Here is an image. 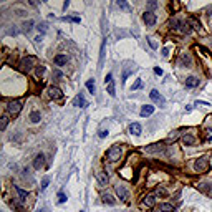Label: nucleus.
Instances as JSON below:
<instances>
[{
    "label": "nucleus",
    "mask_w": 212,
    "mask_h": 212,
    "mask_svg": "<svg viewBox=\"0 0 212 212\" xmlns=\"http://www.w3.org/2000/svg\"><path fill=\"white\" fill-rule=\"evenodd\" d=\"M162 55H164V56L169 55V50H167V48H164V50H162Z\"/></svg>",
    "instance_id": "obj_44"
},
{
    "label": "nucleus",
    "mask_w": 212,
    "mask_h": 212,
    "mask_svg": "<svg viewBox=\"0 0 212 212\" xmlns=\"http://www.w3.org/2000/svg\"><path fill=\"white\" fill-rule=\"evenodd\" d=\"M15 190H17V194H18V199H20V200H25L27 197H28V192H27V190H23L22 187L15 186Z\"/></svg>",
    "instance_id": "obj_21"
},
{
    "label": "nucleus",
    "mask_w": 212,
    "mask_h": 212,
    "mask_svg": "<svg viewBox=\"0 0 212 212\" xmlns=\"http://www.w3.org/2000/svg\"><path fill=\"white\" fill-rule=\"evenodd\" d=\"M45 75V66H37V76H43Z\"/></svg>",
    "instance_id": "obj_34"
},
{
    "label": "nucleus",
    "mask_w": 212,
    "mask_h": 212,
    "mask_svg": "<svg viewBox=\"0 0 212 212\" xmlns=\"http://www.w3.org/2000/svg\"><path fill=\"white\" fill-rule=\"evenodd\" d=\"M196 104H197V106H210L209 103H206V101H197Z\"/></svg>",
    "instance_id": "obj_41"
},
{
    "label": "nucleus",
    "mask_w": 212,
    "mask_h": 212,
    "mask_svg": "<svg viewBox=\"0 0 212 212\" xmlns=\"http://www.w3.org/2000/svg\"><path fill=\"white\" fill-rule=\"evenodd\" d=\"M40 119H41L40 111H31L30 113V121L31 123H40Z\"/></svg>",
    "instance_id": "obj_23"
},
{
    "label": "nucleus",
    "mask_w": 212,
    "mask_h": 212,
    "mask_svg": "<svg viewBox=\"0 0 212 212\" xmlns=\"http://www.w3.org/2000/svg\"><path fill=\"white\" fill-rule=\"evenodd\" d=\"M104 47H106V41H103V45H101V53H100V65H103V60H104Z\"/></svg>",
    "instance_id": "obj_30"
},
{
    "label": "nucleus",
    "mask_w": 212,
    "mask_h": 212,
    "mask_svg": "<svg viewBox=\"0 0 212 212\" xmlns=\"http://www.w3.org/2000/svg\"><path fill=\"white\" fill-rule=\"evenodd\" d=\"M108 136V131H104V129H101L100 131V137H106Z\"/></svg>",
    "instance_id": "obj_42"
},
{
    "label": "nucleus",
    "mask_w": 212,
    "mask_h": 212,
    "mask_svg": "<svg viewBox=\"0 0 212 212\" xmlns=\"http://www.w3.org/2000/svg\"><path fill=\"white\" fill-rule=\"evenodd\" d=\"M129 133L134 134V136H139V134L143 133V128H141L139 123H133V124L129 126Z\"/></svg>",
    "instance_id": "obj_19"
},
{
    "label": "nucleus",
    "mask_w": 212,
    "mask_h": 212,
    "mask_svg": "<svg viewBox=\"0 0 212 212\" xmlns=\"http://www.w3.org/2000/svg\"><path fill=\"white\" fill-rule=\"evenodd\" d=\"M194 169H196V172H207L209 171V159L199 157L196 162H194Z\"/></svg>",
    "instance_id": "obj_3"
},
{
    "label": "nucleus",
    "mask_w": 212,
    "mask_h": 212,
    "mask_svg": "<svg viewBox=\"0 0 212 212\" xmlns=\"http://www.w3.org/2000/svg\"><path fill=\"white\" fill-rule=\"evenodd\" d=\"M38 30L45 31V30H47V25H45V23H41V25H38Z\"/></svg>",
    "instance_id": "obj_43"
},
{
    "label": "nucleus",
    "mask_w": 212,
    "mask_h": 212,
    "mask_svg": "<svg viewBox=\"0 0 212 212\" xmlns=\"http://www.w3.org/2000/svg\"><path fill=\"white\" fill-rule=\"evenodd\" d=\"M156 13H153V12H144L143 13V22L146 23L147 27H153V25H156Z\"/></svg>",
    "instance_id": "obj_6"
},
{
    "label": "nucleus",
    "mask_w": 212,
    "mask_h": 212,
    "mask_svg": "<svg viewBox=\"0 0 212 212\" xmlns=\"http://www.w3.org/2000/svg\"><path fill=\"white\" fill-rule=\"evenodd\" d=\"M197 189L200 190V192L207 194L209 197H212V184H209V182H202V184L197 186Z\"/></svg>",
    "instance_id": "obj_14"
},
{
    "label": "nucleus",
    "mask_w": 212,
    "mask_h": 212,
    "mask_svg": "<svg viewBox=\"0 0 212 212\" xmlns=\"http://www.w3.org/2000/svg\"><path fill=\"white\" fill-rule=\"evenodd\" d=\"M149 96H151V100H153V101H154V103H156V104H159V106H164L166 100H164V96H162V94L159 93L157 90H151Z\"/></svg>",
    "instance_id": "obj_7"
},
{
    "label": "nucleus",
    "mask_w": 212,
    "mask_h": 212,
    "mask_svg": "<svg viewBox=\"0 0 212 212\" xmlns=\"http://www.w3.org/2000/svg\"><path fill=\"white\" fill-rule=\"evenodd\" d=\"M7 124H8V114L2 116V124H0V129H2V131H5Z\"/></svg>",
    "instance_id": "obj_28"
},
{
    "label": "nucleus",
    "mask_w": 212,
    "mask_h": 212,
    "mask_svg": "<svg viewBox=\"0 0 212 212\" xmlns=\"http://www.w3.org/2000/svg\"><path fill=\"white\" fill-rule=\"evenodd\" d=\"M104 83H106V86H108L109 96H116V88H114V81H113V75H111V73H108V75H106Z\"/></svg>",
    "instance_id": "obj_5"
},
{
    "label": "nucleus",
    "mask_w": 212,
    "mask_h": 212,
    "mask_svg": "<svg viewBox=\"0 0 212 212\" xmlns=\"http://www.w3.org/2000/svg\"><path fill=\"white\" fill-rule=\"evenodd\" d=\"M154 204H156V197L153 196V194H147L146 197L143 199V206H146L147 209H151V207H154Z\"/></svg>",
    "instance_id": "obj_15"
},
{
    "label": "nucleus",
    "mask_w": 212,
    "mask_h": 212,
    "mask_svg": "<svg viewBox=\"0 0 212 212\" xmlns=\"http://www.w3.org/2000/svg\"><path fill=\"white\" fill-rule=\"evenodd\" d=\"M58 200H60L61 204H63V202H66V196H65L63 192H60V194H58Z\"/></svg>",
    "instance_id": "obj_37"
},
{
    "label": "nucleus",
    "mask_w": 212,
    "mask_h": 212,
    "mask_svg": "<svg viewBox=\"0 0 212 212\" xmlns=\"http://www.w3.org/2000/svg\"><path fill=\"white\" fill-rule=\"evenodd\" d=\"M190 65H192V58H190V55L189 53H182V55L179 56V66L190 68Z\"/></svg>",
    "instance_id": "obj_8"
},
{
    "label": "nucleus",
    "mask_w": 212,
    "mask_h": 212,
    "mask_svg": "<svg viewBox=\"0 0 212 212\" xmlns=\"http://www.w3.org/2000/svg\"><path fill=\"white\" fill-rule=\"evenodd\" d=\"M133 71H136V66H131V65H126V66H124V70H123V80H121L123 83L128 80V76L131 75Z\"/></svg>",
    "instance_id": "obj_18"
},
{
    "label": "nucleus",
    "mask_w": 212,
    "mask_h": 212,
    "mask_svg": "<svg viewBox=\"0 0 212 212\" xmlns=\"http://www.w3.org/2000/svg\"><path fill=\"white\" fill-rule=\"evenodd\" d=\"M156 5H157L156 2H149V7H151V8H154V7H156Z\"/></svg>",
    "instance_id": "obj_47"
},
{
    "label": "nucleus",
    "mask_w": 212,
    "mask_h": 212,
    "mask_svg": "<svg viewBox=\"0 0 212 212\" xmlns=\"http://www.w3.org/2000/svg\"><path fill=\"white\" fill-rule=\"evenodd\" d=\"M154 73H156V75H159V76H161V75H162V70L159 68V66H156V68H154Z\"/></svg>",
    "instance_id": "obj_40"
},
{
    "label": "nucleus",
    "mask_w": 212,
    "mask_h": 212,
    "mask_svg": "<svg viewBox=\"0 0 212 212\" xmlns=\"http://www.w3.org/2000/svg\"><path fill=\"white\" fill-rule=\"evenodd\" d=\"M186 86H187V88H196V86H199V80H197L196 76H189V78H186Z\"/></svg>",
    "instance_id": "obj_20"
},
{
    "label": "nucleus",
    "mask_w": 212,
    "mask_h": 212,
    "mask_svg": "<svg viewBox=\"0 0 212 212\" xmlns=\"http://www.w3.org/2000/svg\"><path fill=\"white\" fill-rule=\"evenodd\" d=\"M207 133H209V139H212V129H209Z\"/></svg>",
    "instance_id": "obj_48"
},
{
    "label": "nucleus",
    "mask_w": 212,
    "mask_h": 212,
    "mask_svg": "<svg viewBox=\"0 0 212 212\" xmlns=\"http://www.w3.org/2000/svg\"><path fill=\"white\" fill-rule=\"evenodd\" d=\"M43 166H45V156L43 154H38V156L33 159V167L38 171V169H41Z\"/></svg>",
    "instance_id": "obj_16"
},
{
    "label": "nucleus",
    "mask_w": 212,
    "mask_h": 212,
    "mask_svg": "<svg viewBox=\"0 0 212 212\" xmlns=\"http://www.w3.org/2000/svg\"><path fill=\"white\" fill-rule=\"evenodd\" d=\"M114 190H116V194L119 196V199H123V200H128V190H126V187H124V186L118 184V186L114 187Z\"/></svg>",
    "instance_id": "obj_12"
},
{
    "label": "nucleus",
    "mask_w": 212,
    "mask_h": 212,
    "mask_svg": "<svg viewBox=\"0 0 212 212\" xmlns=\"http://www.w3.org/2000/svg\"><path fill=\"white\" fill-rule=\"evenodd\" d=\"M197 50H200V51L204 53V55H206V56H210V51L207 50V48H204V47H197Z\"/></svg>",
    "instance_id": "obj_36"
},
{
    "label": "nucleus",
    "mask_w": 212,
    "mask_h": 212,
    "mask_svg": "<svg viewBox=\"0 0 212 212\" xmlns=\"http://www.w3.org/2000/svg\"><path fill=\"white\" fill-rule=\"evenodd\" d=\"M22 108H23V106H22V103H20V101H10V103L7 104V114L15 118V116L20 114Z\"/></svg>",
    "instance_id": "obj_2"
},
{
    "label": "nucleus",
    "mask_w": 212,
    "mask_h": 212,
    "mask_svg": "<svg viewBox=\"0 0 212 212\" xmlns=\"http://www.w3.org/2000/svg\"><path fill=\"white\" fill-rule=\"evenodd\" d=\"M33 65H35V58L33 56H27V58H23L22 61H20V70L28 73L31 68H33Z\"/></svg>",
    "instance_id": "obj_4"
},
{
    "label": "nucleus",
    "mask_w": 212,
    "mask_h": 212,
    "mask_svg": "<svg viewBox=\"0 0 212 212\" xmlns=\"http://www.w3.org/2000/svg\"><path fill=\"white\" fill-rule=\"evenodd\" d=\"M103 202H108V204H111V206H113V204H114V199L106 194V196H103Z\"/></svg>",
    "instance_id": "obj_33"
},
{
    "label": "nucleus",
    "mask_w": 212,
    "mask_h": 212,
    "mask_svg": "<svg viewBox=\"0 0 212 212\" xmlns=\"http://www.w3.org/2000/svg\"><path fill=\"white\" fill-rule=\"evenodd\" d=\"M94 176H96L98 182H100L101 186H106V184H108V174H106L104 171H100V169H98V171L94 172Z\"/></svg>",
    "instance_id": "obj_11"
},
{
    "label": "nucleus",
    "mask_w": 212,
    "mask_h": 212,
    "mask_svg": "<svg viewBox=\"0 0 212 212\" xmlns=\"http://www.w3.org/2000/svg\"><path fill=\"white\" fill-rule=\"evenodd\" d=\"M144 151H146V153H151V154H154V153H162V151H164V143H157V144H151V146H146V147H144Z\"/></svg>",
    "instance_id": "obj_9"
},
{
    "label": "nucleus",
    "mask_w": 212,
    "mask_h": 212,
    "mask_svg": "<svg viewBox=\"0 0 212 212\" xmlns=\"http://www.w3.org/2000/svg\"><path fill=\"white\" fill-rule=\"evenodd\" d=\"M55 76L56 78H61V71H55Z\"/></svg>",
    "instance_id": "obj_46"
},
{
    "label": "nucleus",
    "mask_w": 212,
    "mask_h": 212,
    "mask_svg": "<svg viewBox=\"0 0 212 212\" xmlns=\"http://www.w3.org/2000/svg\"><path fill=\"white\" fill-rule=\"evenodd\" d=\"M73 104H75V106H78V108H86V106H88L86 100H84V96H83L81 93L75 96V100H73Z\"/></svg>",
    "instance_id": "obj_13"
},
{
    "label": "nucleus",
    "mask_w": 212,
    "mask_h": 212,
    "mask_svg": "<svg viewBox=\"0 0 212 212\" xmlns=\"http://www.w3.org/2000/svg\"><path fill=\"white\" fill-rule=\"evenodd\" d=\"M147 40H149V45H151V48H157V43L153 40V38H147Z\"/></svg>",
    "instance_id": "obj_39"
},
{
    "label": "nucleus",
    "mask_w": 212,
    "mask_h": 212,
    "mask_svg": "<svg viewBox=\"0 0 212 212\" xmlns=\"http://www.w3.org/2000/svg\"><path fill=\"white\" fill-rule=\"evenodd\" d=\"M31 28H33V22H31V20H28V22L23 23V30H25V31H30Z\"/></svg>",
    "instance_id": "obj_31"
},
{
    "label": "nucleus",
    "mask_w": 212,
    "mask_h": 212,
    "mask_svg": "<svg viewBox=\"0 0 212 212\" xmlns=\"http://www.w3.org/2000/svg\"><path fill=\"white\" fill-rule=\"evenodd\" d=\"M48 184H50V179H48V177H45V179H43V182H41V190H45V189H47Z\"/></svg>",
    "instance_id": "obj_35"
},
{
    "label": "nucleus",
    "mask_w": 212,
    "mask_h": 212,
    "mask_svg": "<svg viewBox=\"0 0 212 212\" xmlns=\"http://www.w3.org/2000/svg\"><path fill=\"white\" fill-rule=\"evenodd\" d=\"M189 25H190V28H196V30H200V23L197 22L196 18H189Z\"/></svg>",
    "instance_id": "obj_27"
},
{
    "label": "nucleus",
    "mask_w": 212,
    "mask_h": 212,
    "mask_svg": "<svg viewBox=\"0 0 212 212\" xmlns=\"http://www.w3.org/2000/svg\"><path fill=\"white\" fill-rule=\"evenodd\" d=\"M159 209H161L162 212H174L176 207L172 206V204H161V206H159Z\"/></svg>",
    "instance_id": "obj_26"
},
{
    "label": "nucleus",
    "mask_w": 212,
    "mask_h": 212,
    "mask_svg": "<svg viewBox=\"0 0 212 212\" xmlns=\"http://www.w3.org/2000/svg\"><path fill=\"white\" fill-rule=\"evenodd\" d=\"M48 96L53 98V100H61L63 91L60 90V88H56V86H51V88H48Z\"/></svg>",
    "instance_id": "obj_10"
},
{
    "label": "nucleus",
    "mask_w": 212,
    "mask_h": 212,
    "mask_svg": "<svg viewBox=\"0 0 212 212\" xmlns=\"http://www.w3.org/2000/svg\"><path fill=\"white\" fill-rule=\"evenodd\" d=\"M123 156V149L119 146H113V147H109L108 149V153H106V157H108V161L109 162H116V161H119Z\"/></svg>",
    "instance_id": "obj_1"
},
{
    "label": "nucleus",
    "mask_w": 212,
    "mask_h": 212,
    "mask_svg": "<svg viewBox=\"0 0 212 212\" xmlns=\"http://www.w3.org/2000/svg\"><path fill=\"white\" fill-rule=\"evenodd\" d=\"M118 7H121V8L128 10V12H129V10H131V7H129L128 3H126V2H123V0H118Z\"/></svg>",
    "instance_id": "obj_32"
},
{
    "label": "nucleus",
    "mask_w": 212,
    "mask_h": 212,
    "mask_svg": "<svg viewBox=\"0 0 212 212\" xmlns=\"http://www.w3.org/2000/svg\"><path fill=\"white\" fill-rule=\"evenodd\" d=\"M55 63H56L58 66H63V65L66 63V55H56V56H55Z\"/></svg>",
    "instance_id": "obj_25"
},
{
    "label": "nucleus",
    "mask_w": 212,
    "mask_h": 212,
    "mask_svg": "<svg viewBox=\"0 0 212 212\" xmlns=\"http://www.w3.org/2000/svg\"><path fill=\"white\" fill-rule=\"evenodd\" d=\"M63 20H66V22H73V23H80V17H63Z\"/></svg>",
    "instance_id": "obj_29"
},
{
    "label": "nucleus",
    "mask_w": 212,
    "mask_h": 212,
    "mask_svg": "<svg viewBox=\"0 0 212 212\" xmlns=\"http://www.w3.org/2000/svg\"><path fill=\"white\" fill-rule=\"evenodd\" d=\"M37 212H48V209H40V210H37Z\"/></svg>",
    "instance_id": "obj_49"
},
{
    "label": "nucleus",
    "mask_w": 212,
    "mask_h": 212,
    "mask_svg": "<svg viewBox=\"0 0 212 212\" xmlns=\"http://www.w3.org/2000/svg\"><path fill=\"white\" fill-rule=\"evenodd\" d=\"M141 84H143V81H141V80H136V83L133 84V90H137V88H141Z\"/></svg>",
    "instance_id": "obj_38"
},
{
    "label": "nucleus",
    "mask_w": 212,
    "mask_h": 212,
    "mask_svg": "<svg viewBox=\"0 0 212 212\" xmlns=\"http://www.w3.org/2000/svg\"><path fill=\"white\" fill-rule=\"evenodd\" d=\"M154 113V106L153 104H144L143 108H141V116L143 118H146V116H151Z\"/></svg>",
    "instance_id": "obj_17"
},
{
    "label": "nucleus",
    "mask_w": 212,
    "mask_h": 212,
    "mask_svg": "<svg viewBox=\"0 0 212 212\" xmlns=\"http://www.w3.org/2000/svg\"><path fill=\"white\" fill-rule=\"evenodd\" d=\"M86 90L90 91L91 94H94V91H96V84H94V80H88V81H86Z\"/></svg>",
    "instance_id": "obj_24"
},
{
    "label": "nucleus",
    "mask_w": 212,
    "mask_h": 212,
    "mask_svg": "<svg viewBox=\"0 0 212 212\" xmlns=\"http://www.w3.org/2000/svg\"><path fill=\"white\" fill-rule=\"evenodd\" d=\"M182 143H184L186 146H192V144L196 143V137H194V136H190V134H186V136L182 137Z\"/></svg>",
    "instance_id": "obj_22"
},
{
    "label": "nucleus",
    "mask_w": 212,
    "mask_h": 212,
    "mask_svg": "<svg viewBox=\"0 0 212 212\" xmlns=\"http://www.w3.org/2000/svg\"><path fill=\"white\" fill-rule=\"evenodd\" d=\"M68 5H70V2H68V0H66V2H65V3H63V8H65V10H66V8H68Z\"/></svg>",
    "instance_id": "obj_45"
}]
</instances>
